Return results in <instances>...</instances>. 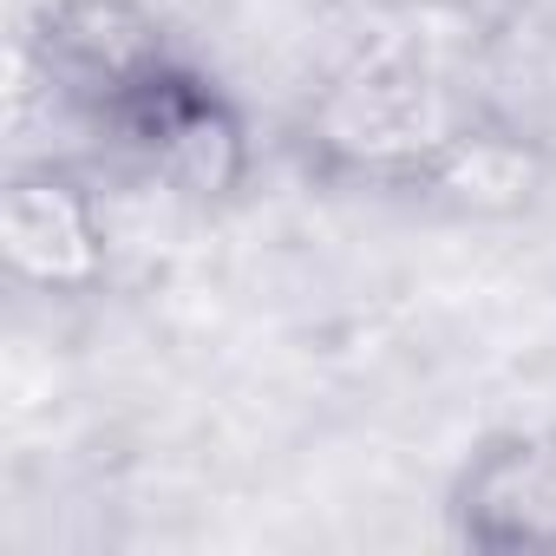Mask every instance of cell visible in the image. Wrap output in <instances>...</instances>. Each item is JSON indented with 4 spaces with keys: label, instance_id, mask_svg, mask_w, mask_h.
Listing matches in <instances>:
<instances>
[{
    "label": "cell",
    "instance_id": "1",
    "mask_svg": "<svg viewBox=\"0 0 556 556\" xmlns=\"http://www.w3.org/2000/svg\"><path fill=\"white\" fill-rule=\"evenodd\" d=\"M295 151L341 190L445 197L458 210H523L536 197L530 144L432 53L406 40L354 47L302 105Z\"/></svg>",
    "mask_w": 556,
    "mask_h": 556
},
{
    "label": "cell",
    "instance_id": "2",
    "mask_svg": "<svg viewBox=\"0 0 556 556\" xmlns=\"http://www.w3.org/2000/svg\"><path fill=\"white\" fill-rule=\"evenodd\" d=\"M92 131L184 203H223L249 177V125L190 53L151 66Z\"/></svg>",
    "mask_w": 556,
    "mask_h": 556
},
{
    "label": "cell",
    "instance_id": "3",
    "mask_svg": "<svg viewBox=\"0 0 556 556\" xmlns=\"http://www.w3.org/2000/svg\"><path fill=\"white\" fill-rule=\"evenodd\" d=\"M170 53V27L151 0H47L27 27L34 79L86 125H99Z\"/></svg>",
    "mask_w": 556,
    "mask_h": 556
},
{
    "label": "cell",
    "instance_id": "4",
    "mask_svg": "<svg viewBox=\"0 0 556 556\" xmlns=\"http://www.w3.org/2000/svg\"><path fill=\"white\" fill-rule=\"evenodd\" d=\"M445 523L484 556H556V426L478 439L452 471Z\"/></svg>",
    "mask_w": 556,
    "mask_h": 556
},
{
    "label": "cell",
    "instance_id": "5",
    "mask_svg": "<svg viewBox=\"0 0 556 556\" xmlns=\"http://www.w3.org/2000/svg\"><path fill=\"white\" fill-rule=\"evenodd\" d=\"M0 255L34 295H86L105 275V216L66 164H27L0 190Z\"/></svg>",
    "mask_w": 556,
    "mask_h": 556
}]
</instances>
